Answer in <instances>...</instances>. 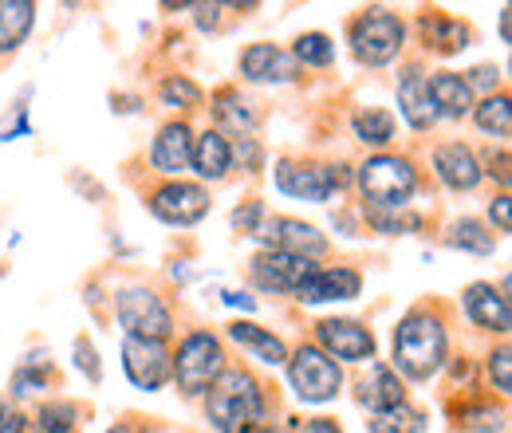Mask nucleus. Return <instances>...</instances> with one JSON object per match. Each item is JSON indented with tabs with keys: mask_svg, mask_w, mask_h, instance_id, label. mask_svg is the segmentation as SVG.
<instances>
[{
	"mask_svg": "<svg viewBox=\"0 0 512 433\" xmlns=\"http://www.w3.org/2000/svg\"><path fill=\"white\" fill-rule=\"evenodd\" d=\"M394 367L426 382L446 367V323L430 311H410L398 327H394Z\"/></svg>",
	"mask_w": 512,
	"mask_h": 433,
	"instance_id": "nucleus-1",
	"label": "nucleus"
},
{
	"mask_svg": "<svg viewBox=\"0 0 512 433\" xmlns=\"http://www.w3.org/2000/svg\"><path fill=\"white\" fill-rule=\"evenodd\" d=\"M205 418L217 433H249L264 418V390L249 371H225L205 398Z\"/></svg>",
	"mask_w": 512,
	"mask_h": 433,
	"instance_id": "nucleus-2",
	"label": "nucleus"
},
{
	"mask_svg": "<svg viewBox=\"0 0 512 433\" xmlns=\"http://www.w3.org/2000/svg\"><path fill=\"white\" fill-rule=\"evenodd\" d=\"M359 193L371 205V213H402L418 193V170L410 158L375 154L359 166Z\"/></svg>",
	"mask_w": 512,
	"mask_h": 433,
	"instance_id": "nucleus-3",
	"label": "nucleus"
},
{
	"mask_svg": "<svg viewBox=\"0 0 512 433\" xmlns=\"http://www.w3.org/2000/svg\"><path fill=\"white\" fill-rule=\"evenodd\" d=\"M351 52L355 60L367 63V67H386V63L398 60L402 44H406V24L402 16H394L390 8H367L351 20Z\"/></svg>",
	"mask_w": 512,
	"mask_h": 433,
	"instance_id": "nucleus-4",
	"label": "nucleus"
},
{
	"mask_svg": "<svg viewBox=\"0 0 512 433\" xmlns=\"http://www.w3.org/2000/svg\"><path fill=\"white\" fill-rule=\"evenodd\" d=\"M221 374H225V347L209 331H190L182 339L178 355H170V378H178V386L190 398L193 394H205Z\"/></svg>",
	"mask_w": 512,
	"mask_h": 433,
	"instance_id": "nucleus-5",
	"label": "nucleus"
},
{
	"mask_svg": "<svg viewBox=\"0 0 512 433\" xmlns=\"http://www.w3.org/2000/svg\"><path fill=\"white\" fill-rule=\"evenodd\" d=\"M115 315L123 323L130 339H154L166 343L174 335V311L166 308L162 296H154L150 288H123L115 300Z\"/></svg>",
	"mask_w": 512,
	"mask_h": 433,
	"instance_id": "nucleus-6",
	"label": "nucleus"
},
{
	"mask_svg": "<svg viewBox=\"0 0 512 433\" xmlns=\"http://www.w3.org/2000/svg\"><path fill=\"white\" fill-rule=\"evenodd\" d=\"M288 382H292V390H296L300 402L323 406V402H331V398L339 394L343 371H339V363H331V359L323 355L320 347L308 343V347H300L296 355H288Z\"/></svg>",
	"mask_w": 512,
	"mask_h": 433,
	"instance_id": "nucleus-7",
	"label": "nucleus"
},
{
	"mask_svg": "<svg viewBox=\"0 0 512 433\" xmlns=\"http://www.w3.org/2000/svg\"><path fill=\"white\" fill-rule=\"evenodd\" d=\"M347 166H327V162H292V158H284L280 166H276V189L284 193V197H296V201H312V205H320L327 201L335 189H343L347 182V174H343Z\"/></svg>",
	"mask_w": 512,
	"mask_h": 433,
	"instance_id": "nucleus-8",
	"label": "nucleus"
},
{
	"mask_svg": "<svg viewBox=\"0 0 512 433\" xmlns=\"http://www.w3.org/2000/svg\"><path fill=\"white\" fill-rule=\"evenodd\" d=\"M316 339L320 351L335 363H371L375 359V335L371 327L355 323V319H323L316 323Z\"/></svg>",
	"mask_w": 512,
	"mask_h": 433,
	"instance_id": "nucleus-9",
	"label": "nucleus"
},
{
	"mask_svg": "<svg viewBox=\"0 0 512 433\" xmlns=\"http://www.w3.org/2000/svg\"><path fill=\"white\" fill-rule=\"evenodd\" d=\"M253 237L264 241L272 252H292V256H304V260H316L327 252V237L320 229L308 225V221H296V217H264Z\"/></svg>",
	"mask_w": 512,
	"mask_h": 433,
	"instance_id": "nucleus-10",
	"label": "nucleus"
},
{
	"mask_svg": "<svg viewBox=\"0 0 512 433\" xmlns=\"http://www.w3.org/2000/svg\"><path fill=\"white\" fill-rule=\"evenodd\" d=\"M150 213L158 221H166V225L190 229V225H197L209 213V193L201 186H193V182H166L162 189H154Z\"/></svg>",
	"mask_w": 512,
	"mask_h": 433,
	"instance_id": "nucleus-11",
	"label": "nucleus"
},
{
	"mask_svg": "<svg viewBox=\"0 0 512 433\" xmlns=\"http://www.w3.org/2000/svg\"><path fill=\"white\" fill-rule=\"evenodd\" d=\"M123 371L138 390L154 394L170 382V351L154 339H130L127 335L123 339Z\"/></svg>",
	"mask_w": 512,
	"mask_h": 433,
	"instance_id": "nucleus-12",
	"label": "nucleus"
},
{
	"mask_svg": "<svg viewBox=\"0 0 512 433\" xmlns=\"http://www.w3.org/2000/svg\"><path fill=\"white\" fill-rule=\"evenodd\" d=\"M363 292V276L351 264H331V268H312L304 276V284L296 288L300 304H339V300H355Z\"/></svg>",
	"mask_w": 512,
	"mask_h": 433,
	"instance_id": "nucleus-13",
	"label": "nucleus"
},
{
	"mask_svg": "<svg viewBox=\"0 0 512 433\" xmlns=\"http://www.w3.org/2000/svg\"><path fill=\"white\" fill-rule=\"evenodd\" d=\"M316 268V260H304V256H292V252H272L264 248L253 260V280L256 288L264 292H284V296H296V288L304 284V276Z\"/></svg>",
	"mask_w": 512,
	"mask_h": 433,
	"instance_id": "nucleus-14",
	"label": "nucleus"
},
{
	"mask_svg": "<svg viewBox=\"0 0 512 433\" xmlns=\"http://www.w3.org/2000/svg\"><path fill=\"white\" fill-rule=\"evenodd\" d=\"M190 154H193V130L182 119L166 123L158 130L154 146H150V166L174 182H182V174L190 170Z\"/></svg>",
	"mask_w": 512,
	"mask_h": 433,
	"instance_id": "nucleus-15",
	"label": "nucleus"
},
{
	"mask_svg": "<svg viewBox=\"0 0 512 433\" xmlns=\"http://www.w3.org/2000/svg\"><path fill=\"white\" fill-rule=\"evenodd\" d=\"M434 174H438V182L446 189H453V193H469V189L481 186V178H485L477 154H473L465 142H446V146L434 150Z\"/></svg>",
	"mask_w": 512,
	"mask_h": 433,
	"instance_id": "nucleus-16",
	"label": "nucleus"
},
{
	"mask_svg": "<svg viewBox=\"0 0 512 433\" xmlns=\"http://www.w3.org/2000/svg\"><path fill=\"white\" fill-rule=\"evenodd\" d=\"M398 111H402L410 130H430L438 123V111H434L430 83H426L422 67H406L402 71V79H398Z\"/></svg>",
	"mask_w": 512,
	"mask_h": 433,
	"instance_id": "nucleus-17",
	"label": "nucleus"
},
{
	"mask_svg": "<svg viewBox=\"0 0 512 433\" xmlns=\"http://www.w3.org/2000/svg\"><path fill=\"white\" fill-rule=\"evenodd\" d=\"M465 315L485 327V331H497V335H509L512 327V311H509V296L493 284H469L465 288Z\"/></svg>",
	"mask_w": 512,
	"mask_h": 433,
	"instance_id": "nucleus-18",
	"label": "nucleus"
},
{
	"mask_svg": "<svg viewBox=\"0 0 512 433\" xmlns=\"http://www.w3.org/2000/svg\"><path fill=\"white\" fill-rule=\"evenodd\" d=\"M355 398H359V406H367L371 414H386V410H394V406L406 402V386H402V378L390 371V367L371 363L367 374L355 382Z\"/></svg>",
	"mask_w": 512,
	"mask_h": 433,
	"instance_id": "nucleus-19",
	"label": "nucleus"
},
{
	"mask_svg": "<svg viewBox=\"0 0 512 433\" xmlns=\"http://www.w3.org/2000/svg\"><path fill=\"white\" fill-rule=\"evenodd\" d=\"M241 79L249 83H292L296 79V60L280 52L276 44H249L241 52Z\"/></svg>",
	"mask_w": 512,
	"mask_h": 433,
	"instance_id": "nucleus-20",
	"label": "nucleus"
},
{
	"mask_svg": "<svg viewBox=\"0 0 512 433\" xmlns=\"http://www.w3.org/2000/svg\"><path fill=\"white\" fill-rule=\"evenodd\" d=\"M190 166L197 178L205 182H221L229 170H233V146L221 130H205L193 138V154H190Z\"/></svg>",
	"mask_w": 512,
	"mask_h": 433,
	"instance_id": "nucleus-21",
	"label": "nucleus"
},
{
	"mask_svg": "<svg viewBox=\"0 0 512 433\" xmlns=\"http://www.w3.org/2000/svg\"><path fill=\"white\" fill-rule=\"evenodd\" d=\"M426 83H430V99H434L438 119H465L473 111V91H469L465 75L434 71V75H426Z\"/></svg>",
	"mask_w": 512,
	"mask_h": 433,
	"instance_id": "nucleus-22",
	"label": "nucleus"
},
{
	"mask_svg": "<svg viewBox=\"0 0 512 433\" xmlns=\"http://www.w3.org/2000/svg\"><path fill=\"white\" fill-rule=\"evenodd\" d=\"M418 28H422L426 48L438 52V56H457V52L469 48V24L453 20L446 12H426V16L418 20Z\"/></svg>",
	"mask_w": 512,
	"mask_h": 433,
	"instance_id": "nucleus-23",
	"label": "nucleus"
},
{
	"mask_svg": "<svg viewBox=\"0 0 512 433\" xmlns=\"http://www.w3.org/2000/svg\"><path fill=\"white\" fill-rule=\"evenodd\" d=\"M229 339L233 343H241L245 351H253L260 363H268V367H280V363H288V347H284V339L280 335H272L268 327H256L249 319H237V323H229Z\"/></svg>",
	"mask_w": 512,
	"mask_h": 433,
	"instance_id": "nucleus-24",
	"label": "nucleus"
},
{
	"mask_svg": "<svg viewBox=\"0 0 512 433\" xmlns=\"http://www.w3.org/2000/svg\"><path fill=\"white\" fill-rule=\"evenodd\" d=\"M36 24V4L32 0H0V56L16 52Z\"/></svg>",
	"mask_w": 512,
	"mask_h": 433,
	"instance_id": "nucleus-25",
	"label": "nucleus"
},
{
	"mask_svg": "<svg viewBox=\"0 0 512 433\" xmlns=\"http://www.w3.org/2000/svg\"><path fill=\"white\" fill-rule=\"evenodd\" d=\"M213 115H217V123L225 126V130H233L237 138H249L256 130V123H260L256 103L245 99V95H237V91H221L213 99Z\"/></svg>",
	"mask_w": 512,
	"mask_h": 433,
	"instance_id": "nucleus-26",
	"label": "nucleus"
},
{
	"mask_svg": "<svg viewBox=\"0 0 512 433\" xmlns=\"http://www.w3.org/2000/svg\"><path fill=\"white\" fill-rule=\"evenodd\" d=\"M351 130L363 146H390L394 142V115L383 107H363V111H355Z\"/></svg>",
	"mask_w": 512,
	"mask_h": 433,
	"instance_id": "nucleus-27",
	"label": "nucleus"
},
{
	"mask_svg": "<svg viewBox=\"0 0 512 433\" xmlns=\"http://www.w3.org/2000/svg\"><path fill=\"white\" fill-rule=\"evenodd\" d=\"M473 123L481 126L485 134H493V138H509L512 130V107H509V95H485L481 103H473Z\"/></svg>",
	"mask_w": 512,
	"mask_h": 433,
	"instance_id": "nucleus-28",
	"label": "nucleus"
},
{
	"mask_svg": "<svg viewBox=\"0 0 512 433\" xmlns=\"http://www.w3.org/2000/svg\"><path fill=\"white\" fill-rule=\"evenodd\" d=\"M449 245L465 248V252H477V256H489V252L497 248V237H493L481 221L461 217V221H453V229H449Z\"/></svg>",
	"mask_w": 512,
	"mask_h": 433,
	"instance_id": "nucleus-29",
	"label": "nucleus"
},
{
	"mask_svg": "<svg viewBox=\"0 0 512 433\" xmlns=\"http://www.w3.org/2000/svg\"><path fill=\"white\" fill-rule=\"evenodd\" d=\"M292 60L304 63V67H331L335 63V44L323 32H304V36H296Z\"/></svg>",
	"mask_w": 512,
	"mask_h": 433,
	"instance_id": "nucleus-30",
	"label": "nucleus"
},
{
	"mask_svg": "<svg viewBox=\"0 0 512 433\" xmlns=\"http://www.w3.org/2000/svg\"><path fill=\"white\" fill-rule=\"evenodd\" d=\"M371 433H426V414H418V410H410L402 402V406H394L386 414H375Z\"/></svg>",
	"mask_w": 512,
	"mask_h": 433,
	"instance_id": "nucleus-31",
	"label": "nucleus"
},
{
	"mask_svg": "<svg viewBox=\"0 0 512 433\" xmlns=\"http://www.w3.org/2000/svg\"><path fill=\"white\" fill-rule=\"evenodd\" d=\"M158 95H162V103H166V107H186V111L201 103V87L190 83L186 75H170V79L162 83V91H158Z\"/></svg>",
	"mask_w": 512,
	"mask_h": 433,
	"instance_id": "nucleus-32",
	"label": "nucleus"
},
{
	"mask_svg": "<svg viewBox=\"0 0 512 433\" xmlns=\"http://www.w3.org/2000/svg\"><path fill=\"white\" fill-rule=\"evenodd\" d=\"M461 426L473 433H501L505 430V414L501 410H493V406H465L461 414Z\"/></svg>",
	"mask_w": 512,
	"mask_h": 433,
	"instance_id": "nucleus-33",
	"label": "nucleus"
},
{
	"mask_svg": "<svg viewBox=\"0 0 512 433\" xmlns=\"http://www.w3.org/2000/svg\"><path fill=\"white\" fill-rule=\"evenodd\" d=\"M79 422V410L71 402H48L40 410V433H71Z\"/></svg>",
	"mask_w": 512,
	"mask_h": 433,
	"instance_id": "nucleus-34",
	"label": "nucleus"
},
{
	"mask_svg": "<svg viewBox=\"0 0 512 433\" xmlns=\"http://www.w3.org/2000/svg\"><path fill=\"white\" fill-rule=\"evenodd\" d=\"M371 225L386 233V237H398V233H414V229H422V217H414V213H371Z\"/></svg>",
	"mask_w": 512,
	"mask_h": 433,
	"instance_id": "nucleus-35",
	"label": "nucleus"
},
{
	"mask_svg": "<svg viewBox=\"0 0 512 433\" xmlns=\"http://www.w3.org/2000/svg\"><path fill=\"white\" fill-rule=\"evenodd\" d=\"M489 378L497 386V394H509L512 390V359H509V347H497L489 355Z\"/></svg>",
	"mask_w": 512,
	"mask_h": 433,
	"instance_id": "nucleus-36",
	"label": "nucleus"
},
{
	"mask_svg": "<svg viewBox=\"0 0 512 433\" xmlns=\"http://www.w3.org/2000/svg\"><path fill=\"white\" fill-rule=\"evenodd\" d=\"M264 217H268V213H264V201H245V205L233 213V225H237L241 233H249V237H253Z\"/></svg>",
	"mask_w": 512,
	"mask_h": 433,
	"instance_id": "nucleus-37",
	"label": "nucleus"
},
{
	"mask_svg": "<svg viewBox=\"0 0 512 433\" xmlns=\"http://www.w3.org/2000/svg\"><path fill=\"white\" fill-rule=\"evenodd\" d=\"M44 386H48V371H32V367H24V371L12 378V394H16V398L36 394V390H44Z\"/></svg>",
	"mask_w": 512,
	"mask_h": 433,
	"instance_id": "nucleus-38",
	"label": "nucleus"
},
{
	"mask_svg": "<svg viewBox=\"0 0 512 433\" xmlns=\"http://www.w3.org/2000/svg\"><path fill=\"white\" fill-rule=\"evenodd\" d=\"M75 367L87 371V382H99V378H103V367H99V359H95V347H91L87 339L75 343Z\"/></svg>",
	"mask_w": 512,
	"mask_h": 433,
	"instance_id": "nucleus-39",
	"label": "nucleus"
},
{
	"mask_svg": "<svg viewBox=\"0 0 512 433\" xmlns=\"http://www.w3.org/2000/svg\"><path fill=\"white\" fill-rule=\"evenodd\" d=\"M24 430H28V418L16 406L0 402V433H24Z\"/></svg>",
	"mask_w": 512,
	"mask_h": 433,
	"instance_id": "nucleus-40",
	"label": "nucleus"
},
{
	"mask_svg": "<svg viewBox=\"0 0 512 433\" xmlns=\"http://www.w3.org/2000/svg\"><path fill=\"white\" fill-rule=\"evenodd\" d=\"M489 221L497 225V233H509L512 229V209H509V197H505V193L489 205Z\"/></svg>",
	"mask_w": 512,
	"mask_h": 433,
	"instance_id": "nucleus-41",
	"label": "nucleus"
},
{
	"mask_svg": "<svg viewBox=\"0 0 512 433\" xmlns=\"http://www.w3.org/2000/svg\"><path fill=\"white\" fill-rule=\"evenodd\" d=\"M233 158H241V162H245V170L253 174L256 166H260V150H256L253 138H241V146H233Z\"/></svg>",
	"mask_w": 512,
	"mask_h": 433,
	"instance_id": "nucleus-42",
	"label": "nucleus"
},
{
	"mask_svg": "<svg viewBox=\"0 0 512 433\" xmlns=\"http://www.w3.org/2000/svg\"><path fill=\"white\" fill-rule=\"evenodd\" d=\"M465 83H469V91H473V87H497L501 79H497V67H477V71L465 75Z\"/></svg>",
	"mask_w": 512,
	"mask_h": 433,
	"instance_id": "nucleus-43",
	"label": "nucleus"
},
{
	"mask_svg": "<svg viewBox=\"0 0 512 433\" xmlns=\"http://www.w3.org/2000/svg\"><path fill=\"white\" fill-rule=\"evenodd\" d=\"M296 433H343L335 422H327V418H316V422H304Z\"/></svg>",
	"mask_w": 512,
	"mask_h": 433,
	"instance_id": "nucleus-44",
	"label": "nucleus"
},
{
	"mask_svg": "<svg viewBox=\"0 0 512 433\" xmlns=\"http://www.w3.org/2000/svg\"><path fill=\"white\" fill-rule=\"evenodd\" d=\"M225 304H233V308L241 304V308H245V311H253V308H256L253 300H249V296H241V292H225Z\"/></svg>",
	"mask_w": 512,
	"mask_h": 433,
	"instance_id": "nucleus-45",
	"label": "nucleus"
},
{
	"mask_svg": "<svg viewBox=\"0 0 512 433\" xmlns=\"http://www.w3.org/2000/svg\"><path fill=\"white\" fill-rule=\"evenodd\" d=\"M249 433H284V430H272V426H256V430H249Z\"/></svg>",
	"mask_w": 512,
	"mask_h": 433,
	"instance_id": "nucleus-46",
	"label": "nucleus"
},
{
	"mask_svg": "<svg viewBox=\"0 0 512 433\" xmlns=\"http://www.w3.org/2000/svg\"><path fill=\"white\" fill-rule=\"evenodd\" d=\"M111 433H138V430H134V426H115Z\"/></svg>",
	"mask_w": 512,
	"mask_h": 433,
	"instance_id": "nucleus-47",
	"label": "nucleus"
},
{
	"mask_svg": "<svg viewBox=\"0 0 512 433\" xmlns=\"http://www.w3.org/2000/svg\"><path fill=\"white\" fill-rule=\"evenodd\" d=\"M0 276H4V264H0Z\"/></svg>",
	"mask_w": 512,
	"mask_h": 433,
	"instance_id": "nucleus-48",
	"label": "nucleus"
}]
</instances>
